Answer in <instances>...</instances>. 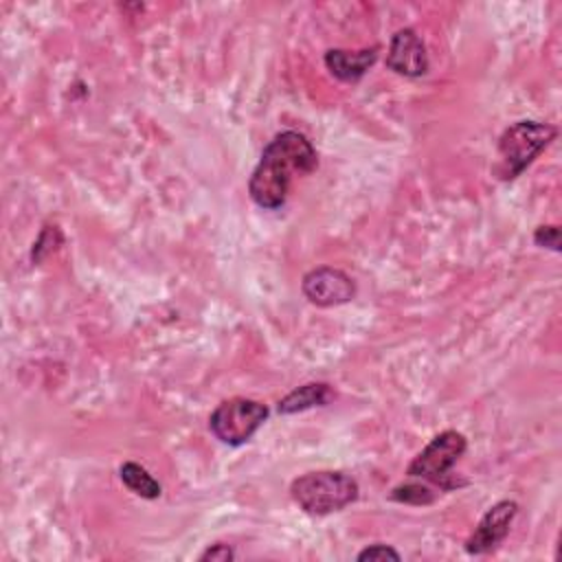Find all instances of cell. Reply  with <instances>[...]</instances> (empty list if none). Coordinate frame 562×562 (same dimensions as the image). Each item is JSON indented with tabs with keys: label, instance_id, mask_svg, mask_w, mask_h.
<instances>
[{
	"label": "cell",
	"instance_id": "1",
	"mask_svg": "<svg viewBox=\"0 0 562 562\" xmlns=\"http://www.w3.org/2000/svg\"><path fill=\"white\" fill-rule=\"evenodd\" d=\"M318 167V154L305 134L279 132L261 151L248 180L250 200L266 211L285 204L294 176L312 173Z\"/></svg>",
	"mask_w": 562,
	"mask_h": 562
},
{
	"label": "cell",
	"instance_id": "2",
	"mask_svg": "<svg viewBox=\"0 0 562 562\" xmlns=\"http://www.w3.org/2000/svg\"><path fill=\"white\" fill-rule=\"evenodd\" d=\"M358 481L338 470H318L296 476L290 485L292 501L307 514L325 516L340 512L358 498Z\"/></svg>",
	"mask_w": 562,
	"mask_h": 562
},
{
	"label": "cell",
	"instance_id": "3",
	"mask_svg": "<svg viewBox=\"0 0 562 562\" xmlns=\"http://www.w3.org/2000/svg\"><path fill=\"white\" fill-rule=\"evenodd\" d=\"M558 136V127L542 121L522 119L512 123L498 138V178H518Z\"/></svg>",
	"mask_w": 562,
	"mask_h": 562
},
{
	"label": "cell",
	"instance_id": "4",
	"mask_svg": "<svg viewBox=\"0 0 562 562\" xmlns=\"http://www.w3.org/2000/svg\"><path fill=\"white\" fill-rule=\"evenodd\" d=\"M468 450V439L459 430H443L437 437H432L426 448L408 463L406 474L408 479L426 481L441 492L457 490L465 485V481L454 479L452 468Z\"/></svg>",
	"mask_w": 562,
	"mask_h": 562
},
{
	"label": "cell",
	"instance_id": "5",
	"mask_svg": "<svg viewBox=\"0 0 562 562\" xmlns=\"http://www.w3.org/2000/svg\"><path fill=\"white\" fill-rule=\"evenodd\" d=\"M268 406L250 397H231L215 406L209 417V428L226 446H241L252 439L259 426L268 419Z\"/></svg>",
	"mask_w": 562,
	"mask_h": 562
},
{
	"label": "cell",
	"instance_id": "6",
	"mask_svg": "<svg viewBox=\"0 0 562 562\" xmlns=\"http://www.w3.org/2000/svg\"><path fill=\"white\" fill-rule=\"evenodd\" d=\"M301 290L305 299L318 307L342 305L356 296L353 279L345 270L331 266L310 270L301 281Z\"/></svg>",
	"mask_w": 562,
	"mask_h": 562
},
{
	"label": "cell",
	"instance_id": "7",
	"mask_svg": "<svg viewBox=\"0 0 562 562\" xmlns=\"http://www.w3.org/2000/svg\"><path fill=\"white\" fill-rule=\"evenodd\" d=\"M518 516L516 501H498L494 503L483 518L479 520L472 536L465 540V551L470 555H483L494 551L509 533L514 518Z\"/></svg>",
	"mask_w": 562,
	"mask_h": 562
},
{
	"label": "cell",
	"instance_id": "8",
	"mask_svg": "<svg viewBox=\"0 0 562 562\" xmlns=\"http://www.w3.org/2000/svg\"><path fill=\"white\" fill-rule=\"evenodd\" d=\"M386 68L404 77H424L428 72L426 46L413 29L395 31L386 50Z\"/></svg>",
	"mask_w": 562,
	"mask_h": 562
},
{
	"label": "cell",
	"instance_id": "9",
	"mask_svg": "<svg viewBox=\"0 0 562 562\" xmlns=\"http://www.w3.org/2000/svg\"><path fill=\"white\" fill-rule=\"evenodd\" d=\"M378 59V46L362 48V50H345V48H329L323 57L327 70L340 81H358Z\"/></svg>",
	"mask_w": 562,
	"mask_h": 562
},
{
	"label": "cell",
	"instance_id": "10",
	"mask_svg": "<svg viewBox=\"0 0 562 562\" xmlns=\"http://www.w3.org/2000/svg\"><path fill=\"white\" fill-rule=\"evenodd\" d=\"M331 397H334V391L327 382H307L290 391L285 397H281L277 404V411L279 415H294L316 406H325L331 402Z\"/></svg>",
	"mask_w": 562,
	"mask_h": 562
},
{
	"label": "cell",
	"instance_id": "11",
	"mask_svg": "<svg viewBox=\"0 0 562 562\" xmlns=\"http://www.w3.org/2000/svg\"><path fill=\"white\" fill-rule=\"evenodd\" d=\"M119 476L123 481V485L134 492L136 496L140 498H147V501H154L162 494V487L160 483L138 463L134 461H125L121 468H119Z\"/></svg>",
	"mask_w": 562,
	"mask_h": 562
},
{
	"label": "cell",
	"instance_id": "12",
	"mask_svg": "<svg viewBox=\"0 0 562 562\" xmlns=\"http://www.w3.org/2000/svg\"><path fill=\"white\" fill-rule=\"evenodd\" d=\"M389 498L397 501V503H406V505H430L437 498V492L426 481L422 483L419 479H411V481L393 487Z\"/></svg>",
	"mask_w": 562,
	"mask_h": 562
},
{
	"label": "cell",
	"instance_id": "13",
	"mask_svg": "<svg viewBox=\"0 0 562 562\" xmlns=\"http://www.w3.org/2000/svg\"><path fill=\"white\" fill-rule=\"evenodd\" d=\"M400 558H402V555H400L393 547L382 544V542H375V544H371V547H364V549L356 555L358 562H384V560L397 562Z\"/></svg>",
	"mask_w": 562,
	"mask_h": 562
},
{
	"label": "cell",
	"instance_id": "14",
	"mask_svg": "<svg viewBox=\"0 0 562 562\" xmlns=\"http://www.w3.org/2000/svg\"><path fill=\"white\" fill-rule=\"evenodd\" d=\"M533 244L542 246V248H549L553 252H560V226H555V224L538 226L533 231Z\"/></svg>",
	"mask_w": 562,
	"mask_h": 562
},
{
	"label": "cell",
	"instance_id": "15",
	"mask_svg": "<svg viewBox=\"0 0 562 562\" xmlns=\"http://www.w3.org/2000/svg\"><path fill=\"white\" fill-rule=\"evenodd\" d=\"M235 558V551L228 547V544H222V542H217V544H213V547H209L202 555H200V560H211V562H228V560H233Z\"/></svg>",
	"mask_w": 562,
	"mask_h": 562
}]
</instances>
